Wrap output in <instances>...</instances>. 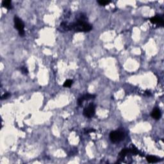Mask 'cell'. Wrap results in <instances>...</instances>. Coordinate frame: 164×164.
<instances>
[{"mask_svg": "<svg viewBox=\"0 0 164 164\" xmlns=\"http://www.w3.org/2000/svg\"><path fill=\"white\" fill-rule=\"evenodd\" d=\"M92 28V26L85 22V16L81 15L76 23H72L68 26V29H74L78 32H87L90 31Z\"/></svg>", "mask_w": 164, "mask_h": 164, "instance_id": "1", "label": "cell"}, {"mask_svg": "<svg viewBox=\"0 0 164 164\" xmlns=\"http://www.w3.org/2000/svg\"><path fill=\"white\" fill-rule=\"evenodd\" d=\"M125 138V134L123 132L120 131H112L110 134V138L112 142H119L123 140Z\"/></svg>", "mask_w": 164, "mask_h": 164, "instance_id": "2", "label": "cell"}, {"mask_svg": "<svg viewBox=\"0 0 164 164\" xmlns=\"http://www.w3.org/2000/svg\"><path fill=\"white\" fill-rule=\"evenodd\" d=\"M14 24H15V28L19 31V34L21 36L23 37L24 35V24L23 22L21 21L19 17H14Z\"/></svg>", "mask_w": 164, "mask_h": 164, "instance_id": "3", "label": "cell"}, {"mask_svg": "<svg viewBox=\"0 0 164 164\" xmlns=\"http://www.w3.org/2000/svg\"><path fill=\"white\" fill-rule=\"evenodd\" d=\"M95 110V105L93 103H91L87 107H86L84 109V110H83V115L86 117L90 118L94 116Z\"/></svg>", "mask_w": 164, "mask_h": 164, "instance_id": "4", "label": "cell"}, {"mask_svg": "<svg viewBox=\"0 0 164 164\" xmlns=\"http://www.w3.org/2000/svg\"><path fill=\"white\" fill-rule=\"evenodd\" d=\"M96 97L95 95H92V94H87L83 95V96L81 97L80 98L78 99V105L79 106L81 105V104L83 102V101L85 100H89V99H94Z\"/></svg>", "mask_w": 164, "mask_h": 164, "instance_id": "5", "label": "cell"}, {"mask_svg": "<svg viewBox=\"0 0 164 164\" xmlns=\"http://www.w3.org/2000/svg\"><path fill=\"white\" fill-rule=\"evenodd\" d=\"M151 23L153 24H159L160 26H162L164 25V19L162 17H159V16H155L150 19Z\"/></svg>", "mask_w": 164, "mask_h": 164, "instance_id": "6", "label": "cell"}, {"mask_svg": "<svg viewBox=\"0 0 164 164\" xmlns=\"http://www.w3.org/2000/svg\"><path fill=\"white\" fill-rule=\"evenodd\" d=\"M151 117L156 120H158L161 117V112L158 108L154 109L151 112Z\"/></svg>", "mask_w": 164, "mask_h": 164, "instance_id": "7", "label": "cell"}, {"mask_svg": "<svg viewBox=\"0 0 164 164\" xmlns=\"http://www.w3.org/2000/svg\"><path fill=\"white\" fill-rule=\"evenodd\" d=\"M146 160L149 163H151V164L156 163L159 161V159L156 156H148L146 157Z\"/></svg>", "mask_w": 164, "mask_h": 164, "instance_id": "8", "label": "cell"}, {"mask_svg": "<svg viewBox=\"0 0 164 164\" xmlns=\"http://www.w3.org/2000/svg\"><path fill=\"white\" fill-rule=\"evenodd\" d=\"M2 5L4 7L7 8V9H12V1L10 0H6V1H3L2 2Z\"/></svg>", "mask_w": 164, "mask_h": 164, "instance_id": "9", "label": "cell"}, {"mask_svg": "<svg viewBox=\"0 0 164 164\" xmlns=\"http://www.w3.org/2000/svg\"><path fill=\"white\" fill-rule=\"evenodd\" d=\"M130 153V149H124L123 150L121 151V152L119 153V155L121 156V158H125L126 155H127V154L129 153Z\"/></svg>", "mask_w": 164, "mask_h": 164, "instance_id": "10", "label": "cell"}, {"mask_svg": "<svg viewBox=\"0 0 164 164\" xmlns=\"http://www.w3.org/2000/svg\"><path fill=\"white\" fill-rule=\"evenodd\" d=\"M73 83V81L72 79H68V80H66V81L64 82L63 86H64V87H70L72 85Z\"/></svg>", "mask_w": 164, "mask_h": 164, "instance_id": "11", "label": "cell"}, {"mask_svg": "<svg viewBox=\"0 0 164 164\" xmlns=\"http://www.w3.org/2000/svg\"><path fill=\"white\" fill-rule=\"evenodd\" d=\"M97 3H98L100 5H103L105 6L108 4H109L110 3V1H105V0H100V1H97Z\"/></svg>", "mask_w": 164, "mask_h": 164, "instance_id": "12", "label": "cell"}, {"mask_svg": "<svg viewBox=\"0 0 164 164\" xmlns=\"http://www.w3.org/2000/svg\"><path fill=\"white\" fill-rule=\"evenodd\" d=\"M21 71H22V73H23V74H28V69H26V68H24V67L21 68Z\"/></svg>", "mask_w": 164, "mask_h": 164, "instance_id": "13", "label": "cell"}, {"mask_svg": "<svg viewBox=\"0 0 164 164\" xmlns=\"http://www.w3.org/2000/svg\"><path fill=\"white\" fill-rule=\"evenodd\" d=\"M10 96V94L9 93V92H6V93H5L3 94V95L1 97V99H7L8 97Z\"/></svg>", "mask_w": 164, "mask_h": 164, "instance_id": "14", "label": "cell"}, {"mask_svg": "<svg viewBox=\"0 0 164 164\" xmlns=\"http://www.w3.org/2000/svg\"><path fill=\"white\" fill-rule=\"evenodd\" d=\"M94 131H95V130H87V131H86V133H90V132H94Z\"/></svg>", "mask_w": 164, "mask_h": 164, "instance_id": "15", "label": "cell"}]
</instances>
